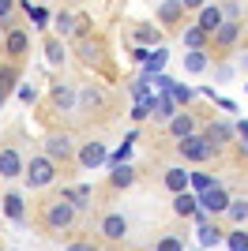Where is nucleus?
<instances>
[{
    "label": "nucleus",
    "mask_w": 248,
    "mask_h": 251,
    "mask_svg": "<svg viewBox=\"0 0 248 251\" xmlns=\"http://www.w3.org/2000/svg\"><path fill=\"white\" fill-rule=\"evenodd\" d=\"M23 180H27V188H49L53 180H57V161H53L49 154H38L31 157L27 165H23Z\"/></svg>",
    "instance_id": "obj_1"
},
{
    "label": "nucleus",
    "mask_w": 248,
    "mask_h": 251,
    "mask_svg": "<svg viewBox=\"0 0 248 251\" xmlns=\"http://www.w3.org/2000/svg\"><path fill=\"white\" fill-rule=\"evenodd\" d=\"M177 154L185 157V161H192V165H203V161H211V157L218 154V147H211V139L207 135H185V139H177Z\"/></svg>",
    "instance_id": "obj_2"
},
{
    "label": "nucleus",
    "mask_w": 248,
    "mask_h": 251,
    "mask_svg": "<svg viewBox=\"0 0 248 251\" xmlns=\"http://www.w3.org/2000/svg\"><path fill=\"white\" fill-rule=\"evenodd\" d=\"M75 214H79V210L72 206V199H53L49 206H45V225H49L53 232H64V229H72L75 225Z\"/></svg>",
    "instance_id": "obj_3"
},
{
    "label": "nucleus",
    "mask_w": 248,
    "mask_h": 251,
    "mask_svg": "<svg viewBox=\"0 0 248 251\" xmlns=\"http://www.w3.org/2000/svg\"><path fill=\"white\" fill-rule=\"evenodd\" d=\"M98 232H102V240L121 244V240H128V232H132V221L124 218V214H102V221H98Z\"/></svg>",
    "instance_id": "obj_4"
},
{
    "label": "nucleus",
    "mask_w": 248,
    "mask_h": 251,
    "mask_svg": "<svg viewBox=\"0 0 248 251\" xmlns=\"http://www.w3.org/2000/svg\"><path fill=\"white\" fill-rule=\"evenodd\" d=\"M173 116H177V101H173V94H169V90H162V94L151 98V120H158V124H169Z\"/></svg>",
    "instance_id": "obj_5"
},
{
    "label": "nucleus",
    "mask_w": 248,
    "mask_h": 251,
    "mask_svg": "<svg viewBox=\"0 0 248 251\" xmlns=\"http://www.w3.org/2000/svg\"><path fill=\"white\" fill-rule=\"evenodd\" d=\"M199 206H203L207 214H226V206H229V191L222 188V184L207 188L203 195H199Z\"/></svg>",
    "instance_id": "obj_6"
},
{
    "label": "nucleus",
    "mask_w": 248,
    "mask_h": 251,
    "mask_svg": "<svg viewBox=\"0 0 248 251\" xmlns=\"http://www.w3.org/2000/svg\"><path fill=\"white\" fill-rule=\"evenodd\" d=\"M45 154H49L53 161H68V157L75 154L72 135H61V131H57V135H49V139H45Z\"/></svg>",
    "instance_id": "obj_7"
},
{
    "label": "nucleus",
    "mask_w": 248,
    "mask_h": 251,
    "mask_svg": "<svg viewBox=\"0 0 248 251\" xmlns=\"http://www.w3.org/2000/svg\"><path fill=\"white\" fill-rule=\"evenodd\" d=\"M23 165H27V161L19 157V150H15V147H4V150H0V176H4V180L23 176Z\"/></svg>",
    "instance_id": "obj_8"
},
{
    "label": "nucleus",
    "mask_w": 248,
    "mask_h": 251,
    "mask_svg": "<svg viewBox=\"0 0 248 251\" xmlns=\"http://www.w3.org/2000/svg\"><path fill=\"white\" fill-rule=\"evenodd\" d=\"M207 139H211V147H226V143H233V139H237V131H233V124H229V120H211V127H207L203 131Z\"/></svg>",
    "instance_id": "obj_9"
},
{
    "label": "nucleus",
    "mask_w": 248,
    "mask_h": 251,
    "mask_svg": "<svg viewBox=\"0 0 248 251\" xmlns=\"http://www.w3.org/2000/svg\"><path fill=\"white\" fill-rule=\"evenodd\" d=\"M105 161H109L105 143H83V150H79V165L83 169H98V165H105Z\"/></svg>",
    "instance_id": "obj_10"
},
{
    "label": "nucleus",
    "mask_w": 248,
    "mask_h": 251,
    "mask_svg": "<svg viewBox=\"0 0 248 251\" xmlns=\"http://www.w3.org/2000/svg\"><path fill=\"white\" fill-rule=\"evenodd\" d=\"M53 101H57L61 113H75V109H79V98H75V90L68 83H57V86H53Z\"/></svg>",
    "instance_id": "obj_11"
},
{
    "label": "nucleus",
    "mask_w": 248,
    "mask_h": 251,
    "mask_svg": "<svg viewBox=\"0 0 248 251\" xmlns=\"http://www.w3.org/2000/svg\"><path fill=\"white\" fill-rule=\"evenodd\" d=\"M199 26H203L207 34H215L218 26H222V23H226V15H222V8H218V4H203V8H199Z\"/></svg>",
    "instance_id": "obj_12"
},
{
    "label": "nucleus",
    "mask_w": 248,
    "mask_h": 251,
    "mask_svg": "<svg viewBox=\"0 0 248 251\" xmlns=\"http://www.w3.org/2000/svg\"><path fill=\"white\" fill-rule=\"evenodd\" d=\"M196 210H199V195H196V191H177V195H173V214H181V218H192V214H196Z\"/></svg>",
    "instance_id": "obj_13"
},
{
    "label": "nucleus",
    "mask_w": 248,
    "mask_h": 251,
    "mask_svg": "<svg viewBox=\"0 0 248 251\" xmlns=\"http://www.w3.org/2000/svg\"><path fill=\"white\" fill-rule=\"evenodd\" d=\"M27 49H31V38H27V30H8V38H4V52H8L11 60H19Z\"/></svg>",
    "instance_id": "obj_14"
},
{
    "label": "nucleus",
    "mask_w": 248,
    "mask_h": 251,
    "mask_svg": "<svg viewBox=\"0 0 248 251\" xmlns=\"http://www.w3.org/2000/svg\"><path fill=\"white\" fill-rule=\"evenodd\" d=\"M0 210H4V218H8V221H27V202H23L19 191H8Z\"/></svg>",
    "instance_id": "obj_15"
},
{
    "label": "nucleus",
    "mask_w": 248,
    "mask_h": 251,
    "mask_svg": "<svg viewBox=\"0 0 248 251\" xmlns=\"http://www.w3.org/2000/svg\"><path fill=\"white\" fill-rule=\"evenodd\" d=\"M165 131H169L173 139H185V135H192V131H196V116H192V113H177L173 120L165 124Z\"/></svg>",
    "instance_id": "obj_16"
},
{
    "label": "nucleus",
    "mask_w": 248,
    "mask_h": 251,
    "mask_svg": "<svg viewBox=\"0 0 248 251\" xmlns=\"http://www.w3.org/2000/svg\"><path fill=\"white\" fill-rule=\"evenodd\" d=\"M162 184H165V191H173V195H177V191H185L188 188V169L185 165H169V169H165V176H162Z\"/></svg>",
    "instance_id": "obj_17"
},
{
    "label": "nucleus",
    "mask_w": 248,
    "mask_h": 251,
    "mask_svg": "<svg viewBox=\"0 0 248 251\" xmlns=\"http://www.w3.org/2000/svg\"><path fill=\"white\" fill-rule=\"evenodd\" d=\"M237 34H241V23L226 19V23H222V26H218L215 34H211V38H215V45H218V49H226V45H233V42H237Z\"/></svg>",
    "instance_id": "obj_18"
},
{
    "label": "nucleus",
    "mask_w": 248,
    "mask_h": 251,
    "mask_svg": "<svg viewBox=\"0 0 248 251\" xmlns=\"http://www.w3.org/2000/svg\"><path fill=\"white\" fill-rule=\"evenodd\" d=\"M109 184H113L117 191H121V188H132V184H135V169L128 165V161L113 165V173H109Z\"/></svg>",
    "instance_id": "obj_19"
},
{
    "label": "nucleus",
    "mask_w": 248,
    "mask_h": 251,
    "mask_svg": "<svg viewBox=\"0 0 248 251\" xmlns=\"http://www.w3.org/2000/svg\"><path fill=\"white\" fill-rule=\"evenodd\" d=\"M181 38H185V45H188V49H203V45L211 42V34H207L203 26H199V23L185 26V30H181Z\"/></svg>",
    "instance_id": "obj_20"
},
{
    "label": "nucleus",
    "mask_w": 248,
    "mask_h": 251,
    "mask_svg": "<svg viewBox=\"0 0 248 251\" xmlns=\"http://www.w3.org/2000/svg\"><path fill=\"white\" fill-rule=\"evenodd\" d=\"M102 101H105V98H102L98 86H83V90H79V109H75V113H91V109H98Z\"/></svg>",
    "instance_id": "obj_21"
},
{
    "label": "nucleus",
    "mask_w": 248,
    "mask_h": 251,
    "mask_svg": "<svg viewBox=\"0 0 248 251\" xmlns=\"http://www.w3.org/2000/svg\"><path fill=\"white\" fill-rule=\"evenodd\" d=\"M64 199H72L75 210H87V206H91V199H94V191L87 188V184H79V188H64Z\"/></svg>",
    "instance_id": "obj_22"
},
{
    "label": "nucleus",
    "mask_w": 248,
    "mask_h": 251,
    "mask_svg": "<svg viewBox=\"0 0 248 251\" xmlns=\"http://www.w3.org/2000/svg\"><path fill=\"white\" fill-rule=\"evenodd\" d=\"M158 19L165 23V26H173V23L185 19V8H181V0H165L162 8H158Z\"/></svg>",
    "instance_id": "obj_23"
},
{
    "label": "nucleus",
    "mask_w": 248,
    "mask_h": 251,
    "mask_svg": "<svg viewBox=\"0 0 248 251\" xmlns=\"http://www.w3.org/2000/svg\"><path fill=\"white\" fill-rule=\"evenodd\" d=\"M207 49H188L185 52V72H192V75H199V72H207Z\"/></svg>",
    "instance_id": "obj_24"
},
{
    "label": "nucleus",
    "mask_w": 248,
    "mask_h": 251,
    "mask_svg": "<svg viewBox=\"0 0 248 251\" xmlns=\"http://www.w3.org/2000/svg\"><path fill=\"white\" fill-rule=\"evenodd\" d=\"M222 240H226V236H222V229H218L215 221H207V225H199V244H203V248H218Z\"/></svg>",
    "instance_id": "obj_25"
},
{
    "label": "nucleus",
    "mask_w": 248,
    "mask_h": 251,
    "mask_svg": "<svg viewBox=\"0 0 248 251\" xmlns=\"http://www.w3.org/2000/svg\"><path fill=\"white\" fill-rule=\"evenodd\" d=\"M226 218L233 221V225H245V221H248V199H229Z\"/></svg>",
    "instance_id": "obj_26"
},
{
    "label": "nucleus",
    "mask_w": 248,
    "mask_h": 251,
    "mask_svg": "<svg viewBox=\"0 0 248 251\" xmlns=\"http://www.w3.org/2000/svg\"><path fill=\"white\" fill-rule=\"evenodd\" d=\"M215 184H218V180L211 176V173H188V188L196 191V195H203V191L215 188Z\"/></svg>",
    "instance_id": "obj_27"
},
{
    "label": "nucleus",
    "mask_w": 248,
    "mask_h": 251,
    "mask_svg": "<svg viewBox=\"0 0 248 251\" xmlns=\"http://www.w3.org/2000/svg\"><path fill=\"white\" fill-rule=\"evenodd\" d=\"M165 60H169V52H165V49H155L151 56H147V64H143V68H147V75H158V72L165 68Z\"/></svg>",
    "instance_id": "obj_28"
},
{
    "label": "nucleus",
    "mask_w": 248,
    "mask_h": 251,
    "mask_svg": "<svg viewBox=\"0 0 248 251\" xmlns=\"http://www.w3.org/2000/svg\"><path fill=\"white\" fill-rule=\"evenodd\" d=\"M222 244H226L229 251H248V232H245V229H233Z\"/></svg>",
    "instance_id": "obj_29"
},
{
    "label": "nucleus",
    "mask_w": 248,
    "mask_h": 251,
    "mask_svg": "<svg viewBox=\"0 0 248 251\" xmlns=\"http://www.w3.org/2000/svg\"><path fill=\"white\" fill-rule=\"evenodd\" d=\"M15 83H19V75H15V68H0V90H4V98L15 90Z\"/></svg>",
    "instance_id": "obj_30"
},
{
    "label": "nucleus",
    "mask_w": 248,
    "mask_h": 251,
    "mask_svg": "<svg viewBox=\"0 0 248 251\" xmlns=\"http://www.w3.org/2000/svg\"><path fill=\"white\" fill-rule=\"evenodd\" d=\"M23 8H27V15L34 19V26H45V19H49V11H45V8H38L34 0H23Z\"/></svg>",
    "instance_id": "obj_31"
},
{
    "label": "nucleus",
    "mask_w": 248,
    "mask_h": 251,
    "mask_svg": "<svg viewBox=\"0 0 248 251\" xmlns=\"http://www.w3.org/2000/svg\"><path fill=\"white\" fill-rule=\"evenodd\" d=\"M53 23H57V34H72L75 30V15H68V11H61Z\"/></svg>",
    "instance_id": "obj_32"
},
{
    "label": "nucleus",
    "mask_w": 248,
    "mask_h": 251,
    "mask_svg": "<svg viewBox=\"0 0 248 251\" xmlns=\"http://www.w3.org/2000/svg\"><path fill=\"white\" fill-rule=\"evenodd\" d=\"M132 120H135V124L151 120V101H135V105H132Z\"/></svg>",
    "instance_id": "obj_33"
},
{
    "label": "nucleus",
    "mask_w": 248,
    "mask_h": 251,
    "mask_svg": "<svg viewBox=\"0 0 248 251\" xmlns=\"http://www.w3.org/2000/svg\"><path fill=\"white\" fill-rule=\"evenodd\" d=\"M169 94H173V101H177V105H181V101H185V105L192 101V90H188V86H181V83L169 86Z\"/></svg>",
    "instance_id": "obj_34"
},
{
    "label": "nucleus",
    "mask_w": 248,
    "mask_h": 251,
    "mask_svg": "<svg viewBox=\"0 0 248 251\" xmlns=\"http://www.w3.org/2000/svg\"><path fill=\"white\" fill-rule=\"evenodd\" d=\"M155 251H185V244L177 240V236H162V240H158V248Z\"/></svg>",
    "instance_id": "obj_35"
},
{
    "label": "nucleus",
    "mask_w": 248,
    "mask_h": 251,
    "mask_svg": "<svg viewBox=\"0 0 248 251\" xmlns=\"http://www.w3.org/2000/svg\"><path fill=\"white\" fill-rule=\"evenodd\" d=\"M135 38H139V45H151V42H158V30H155V26H139Z\"/></svg>",
    "instance_id": "obj_36"
},
{
    "label": "nucleus",
    "mask_w": 248,
    "mask_h": 251,
    "mask_svg": "<svg viewBox=\"0 0 248 251\" xmlns=\"http://www.w3.org/2000/svg\"><path fill=\"white\" fill-rule=\"evenodd\" d=\"M45 52H49V64H61L64 60V45L61 42H49V45H45Z\"/></svg>",
    "instance_id": "obj_37"
},
{
    "label": "nucleus",
    "mask_w": 248,
    "mask_h": 251,
    "mask_svg": "<svg viewBox=\"0 0 248 251\" xmlns=\"http://www.w3.org/2000/svg\"><path fill=\"white\" fill-rule=\"evenodd\" d=\"M233 131H237V139H245V143H241V150L248 154V120H237V124H233Z\"/></svg>",
    "instance_id": "obj_38"
},
{
    "label": "nucleus",
    "mask_w": 248,
    "mask_h": 251,
    "mask_svg": "<svg viewBox=\"0 0 248 251\" xmlns=\"http://www.w3.org/2000/svg\"><path fill=\"white\" fill-rule=\"evenodd\" d=\"M64 251H102L98 244H91V240H75V244H68Z\"/></svg>",
    "instance_id": "obj_39"
},
{
    "label": "nucleus",
    "mask_w": 248,
    "mask_h": 251,
    "mask_svg": "<svg viewBox=\"0 0 248 251\" xmlns=\"http://www.w3.org/2000/svg\"><path fill=\"white\" fill-rule=\"evenodd\" d=\"M147 56H151V49H147V45H135V49H132V60H135V64H147Z\"/></svg>",
    "instance_id": "obj_40"
},
{
    "label": "nucleus",
    "mask_w": 248,
    "mask_h": 251,
    "mask_svg": "<svg viewBox=\"0 0 248 251\" xmlns=\"http://www.w3.org/2000/svg\"><path fill=\"white\" fill-rule=\"evenodd\" d=\"M19 101H27V105H34V101H38V94H34V86H19Z\"/></svg>",
    "instance_id": "obj_41"
},
{
    "label": "nucleus",
    "mask_w": 248,
    "mask_h": 251,
    "mask_svg": "<svg viewBox=\"0 0 248 251\" xmlns=\"http://www.w3.org/2000/svg\"><path fill=\"white\" fill-rule=\"evenodd\" d=\"M222 15H226V19H233V23H237V15H241V8H237V0H229L226 8H222Z\"/></svg>",
    "instance_id": "obj_42"
},
{
    "label": "nucleus",
    "mask_w": 248,
    "mask_h": 251,
    "mask_svg": "<svg viewBox=\"0 0 248 251\" xmlns=\"http://www.w3.org/2000/svg\"><path fill=\"white\" fill-rule=\"evenodd\" d=\"M11 8H15V0H0V19H4V23H8Z\"/></svg>",
    "instance_id": "obj_43"
},
{
    "label": "nucleus",
    "mask_w": 248,
    "mask_h": 251,
    "mask_svg": "<svg viewBox=\"0 0 248 251\" xmlns=\"http://www.w3.org/2000/svg\"><path fill=\"white\" fill-rule=\"evenodd\" d=\"M203 4H207V0H181V8H185V11L188 8H203Z\"/></svg>",
    "instance_id": "obj_44"
},
{
    "label": "nucleus",
    "mask_w": 248,
    "mask_h": 251,
    "mask_svg": "<svg viewBox=\"0 0 248 251\" xmlns=\"http://www.w3.org/2000/svg\"><path fill=\"white\" fill-rule=\"evenodd\" d=\"M241 68H245V72H248V56H245V60H241Z\"/></svg>",
    "instance_id": "obj_45"
},
{
    "label": "nucleus",
    "mask_w": 248,
    "mask_h": 251,
    "mask_svg": "<svg viewBox=\"0 0 248 251\" xmlns=\"http://www.w3.org/2000/svg\"><path fill=\"white\" fill-rule=\"evenodd\" d=\"M0 105H4V90H0Z\"/></svg>",
    "instance_id": "obj_46"
},
{
    "label": "nucleus",
    "mask_w": 248,
    "mask_h": 251,
    "mask_svg": "<svg viewBox=\"0 0 248 251\" xmlns=\"http://www.w3.org/2000/svg\"><path fill=\"white\" fill-rule=\"evenodd\" d=\"M8 251H19V248H8Z\"/></svg>",
    "instance_id": "obj_47"
}]
</instances>
